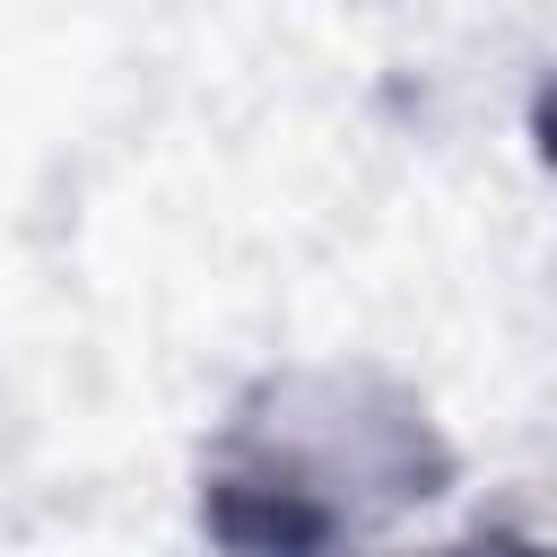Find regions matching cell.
Wrapping results in <instances>:
<instances>
[{
  "label": "cell",
  "mask_w": 557,
  "mask_h": 557,
  "mask_svg": "<svg viewBox=\"0 0 557 557\" xmlns=\"http://www.w3.org/2000/svg\"><path fill=\"white\" fill-rule=\"evenodd\" d=\"M461 487L444 409L383 357H278L191 453L209 557H374Z\"/></svg>",
  "instance_id": "cell-1"
},
{
  "label": "cell",
  "mask_w": 557,
  "mask_h": 557,
  "mask_svg": "<svg viewBox=\"0 0 557 557\" xmlns=\"http://www.w3.org/2000/svg\"><path fill=\"white\" fill-rule=\"evenodd\" d=\"M418 557H557V531H531V522L496 513V522H461L453 540H435Z\"/></svg>",
  "instance_id": "cell-2"
},
{
  "label": "cell",
  "mask_w": 557,
  "mask_h": 557,
  "mask_svg": "<svg viewBox=\"0 0 557 557\" xmlns=\"http://www.w3.org/2000/svg\"><path fill=\"white\" fill-rule=\"evenodd\" d=\"M522 148H531V165L557 183V61L531 78V96H522Z\"/></svg>",
  "instance_id": "cell-3"
}]
</instances>
